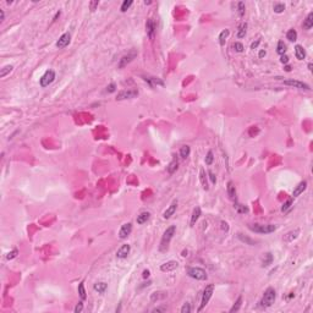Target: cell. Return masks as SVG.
Instances as JSON below:
<instances>
[{
  "mask_svg": "<svg viewBox=\"0 0 313 313\" xmlns=\"http://www.w3.org/2000/svg\"><path fill=\"white\" fill-rule=\"evenodd\" d=\"M246 32H247V23L242 22L239 27V31H237V38H243L246 36Z\"/></svg>",
  "mask_w": 313,
  "mask_h": 313,
  "instance_id": "25",
  "label": "cell"
},
{
  "mask_svg": "<svg viewBox=\"0 0 313 313\" xmlns=\"http://www.w3.org/2000/svg\"><path fill=\"white\" fill-rule=\"evenodd\" d=\"M176 208H177V202H173V203L170 204V207H169V208L163 213V218H164V219H169V218H171V216L175 214Z\"/></svg>",
  "mask_w": 313,
  "mask_h": 313,
  "instance_id": "15",
  "label": "cell"
},
{
  "mask_svg": "<svg viewBox=\"0 0 313 313\" xmlns=\"http://www.w3.org/2000/svg\"><path fill=\"white\" fill-rule=\"evenodd\" d=\"M78 295H80L81 300H86V298H87V295H86V290H84V284H83V281H82V283H80V284H78Z\"/></svg>",
  "mask_w": 313,
  "mask_h": 313,
  "instance_id": "33",
  "label": "cell"
},
{
  "mask_svg": "<svg viewBox=\"0 0 313 313\" xmlns=\"http://www.w3.org/2000/svg\"><path fill=\"white\" fill-rule=\"evenodd\" d=\"M149 218H150V213L149 212H142L140 215H137L136 222H137V224L142 225V224H144V223H147L149 220Z\"/></svg>",
  "mask_w": 313,
  "mask_h": 313,
  "instance_id": "18",
  "label": "cell"
},
{
  "mask_svg": "<svg viewBox=\"0 0 313 313\" xmlns=\"http://www.w3.org/2000/svg\"><path fill=\"white\" fill-rule=\"evenodd\" d=\"M187 274H189L190 278L196 279V280H201V281L207 280V278H208L206 270L199 268V267H190L189 269H187Z\"/></svg>",
  "mask_w": 313,
  "mask_h": 313,
  "instance_id": "4",
  "label": "cell"
},
{
  "mask_svg": "<svg viewBox=\"0 0 313 313\" xmlns=\"http://www.w3.org/2000/svg\"><path fill=\"white\" fill-rule=\"evenodd\" d=\"M284 10H285V5L284 4L278 3V4L274 5V12H276V14H281Z\"/></svg>",
  "mask_w": 313,
  "mask_h": 313,
  "instance_id": "37",
  "label": "cell"
},
{
  "mask_svg": "<svg viewBox=\"0 0 313 313\" xmlns=\"http://www.w3.org/2000/svg\"><path fill=\"white\" fill-rule=\"evenodd\" d=\"M12 69H14V66H12V65H6V66H4V68L2 69V71H0V77L4 78L8 74H10V72L12 71Z\"/></svg>",
  "mask_w": 313,
  "mask_h": 313,
  "instance_id": "31",
  "label": "cell"
},
{
  "mask_svg": "<svg viewBox=\"0 0 313 313\" xmlns=\"http://www.w3.org/2000/svg\"><path fill=\"white\" fill-rule=\"evenodd\" d=\"M284 84L285 86H290V87H294V88H298V89H306V91H309L311 87L305 83V82H301V81H297V80H286L284 81Z\"/></svg>",
  "mask_w": 313,
  "mask_h": 313,
  "instance_id": "8",
  "label": "cell"
},
{
  "mask_svg": "<svg viewBox=\"0 0 313 313\" xmlns=\"http://www.w3.org/2000/svg\"><path fill=\"white\" fill-rule=\"evenodd\" d=\"M142 276H143L144 279H146V278H148V276H149V270H144V272H143V274H142Z\"/></svg>",
  "mask_w": 313,
  "mask_h": 313,
  "instance_id": "51",
  "label": "cell"
},
{
  "mask_svg": "<svg viewBox=\"0 0 313 313\" xmlns=\"http://www.w3.org/2000/svg\"><path fill=\"white\" fill-rule=\"evenodd\" d=\"M237 239H239L240 241L245 242L246 245H249V246H253V245H256V241H255V240L249 239V237H247V236H243L242 234H237Z\"/></svg>",
  "mask_w": 313,
  "mask_h": 313,
  "instance_id": "26",
  "label": "cell"
},
{
  "mask_svg": "<svg viewBox=\"0 0 313 313\" xmlns=\"http://www.w3.org/2000/svg\"><path fill=\"white\" fill-rule=\"evenodd\" d=\"M136 55H137V53H136V51H131L130 54L122 56V58H121V60H120L119 68H124V66H126V65L129 64V62H131V61L136 58Z\"/></svg>",
  "mask_w": 313,
  "mask_h": 313,
  "instance_id": "13",
  "label": "cell"
},
{
  "mask_svg": "<svg viewBox=\"0 0 313 313\" xmlns=\"http://www.w3.org/2000/svg\"><path fill=\"white\" fill-rule=\"evenodd\" d=\"M273 262V256L272 253H265L264 255V258H263V262H262V265L263 267H268L269 264H272Z\"/></svg>",
  "mask_w": 313,
  "mask_h": 313,
  "instance_id": "32",
  "label": "cell"
},
{
  "mask_svg": "<svg viewBox=\"0 0 313 313\" xmlns=\"http://www.w3.org/2000/svg\"><path fill=\"white\" fill-rule=\"evenodd\" d=\"M130 251H131L130 245H122V246L117 249V252H116V257H117V258H120V259H124V258H126V257L129 256Z\"/></svg>",
  "mask_w": 313,
  "mask_h": 313,
  "instance_id": "12",
  "label": "cell"
},
{
  "mask_svg": "<svg viewBox=\"0 0 313 313\" xmlns=\"http://www.w3.org/2000/svg\"><path fill=\"white\" fill-rule=\"evenodd\" d=\"M191 312V305L189 302H186L182 307H181V313H190Z\"/></svg>",
  "mask_w": 313,
  "mask_h": 313,
  "instance_id": "40",
  "label": "cell"
},
{
  "mask_svg": "<svg viewBox=\"0 0 313 313\" xmlns=\"http://www.w3.org/2000/svg\"><path fill=\"white\" fill-rule=\"evenodd\" d=\"M83 311V303L82 302H78L77 305H76V307H75V313H80V312H82Z\"/></svg>",
  "mask_w": 313,
  "mask_h": 313,
  "instance_id": "44",
  "label": "cell"
},
{
  "mask_svg": "<svg viewBox=\"0 0 313 313\" xmlns=\"http://www.w3.org/2000/svg\"><path fill=\"white\" fill-rule=\"evenodd\" d=\"M258 44H259V41H256V42H253V43L251 44V49H256V48L258 47Z\"/></svg>",
  "mask_w": 313,
  "mask_h": 313,
  "instance_id": "50",
  "label": "cell"
},
{
  "mask_svg": "<svg viewBox=\"0 0 313 313\" xmlns=\"http://www.w3.org/2000/svg\"><path fill=\"white\" fill-rule=\"evenodd\" d=\"M275 298H276V292L273 288H268L265 291H264V295L261 300V307H270L274 302H275Z\"/></svg>",
  "mask_w": 313,
  "mask_h": 313,
  "instance_id": "3",
  "label": "cell"
},
{
  "mask_svg": "<svg viewBox=\"0 0 313 313\" xmlns=\"http://www.w3.org/2000/svg\"><path fill=\"white\" fill-rule=\"evenodd\" d=\"M313 27V12H309L306 17V20L303 21V28L305 29H311Z\"/></svg>",
  "mask_w": 313,
  "mask_h": 313,
  "instance_id": "20",
  "label": "cell"
},
{
  "mask_svg": "<svg viewBox=\"0 0 313 313\" xmlns=\"http://www.w3.org/2000/svg\"><path fill=\"white\" fill-rule=\"evenodd\" d=\"M98 5H99V2H98V0H96V2H92V3H91V10H92V11H94V10H96V8H97Z\"/></svg>",
  "mask_w": 313,
  "mask_h": 313,
  "instance_id": "48",
  "label": "cell"
},
{
  "mask_svg": "<svg viewBox=\"0 0 313 313\" xmlns=\"http://www.w3.org/2000/svg\"><path fill=\"white\" fill-rule=\"evenodd\" d=\"M138 96V91L137 89H127V91H121L120 93H117L116 99L117 100H124V99H131Z\"/></svg>",
  "mask_w": 313,
  "mask_h": 313,
  "instance_id": "7",
  "label": "cell"
},
{
  "mask_svg": "<svg viewBox=\"0 0 313 313\" xmlns=\"http://www.w3.org/2000/svg\"><path fill=\"white\" fill-rule=\"evenodd\" d=\"M265 54H267V51H265V50H261V51H259V58H264V56H265Z\"/></svg>",
  "mask_w": 313,
  "mask_h": 313,
  "instance_id": "53",
  "label": "cell"
},
{
  "mask_svg": "<svg viewBox=\"0 0 313 313\" xmlns=\"http://www.w3.org/2000/svg\"><path fill=\"white\" fill-rule=\"evenodd\" d=\"M222 228H223V230L224 231H229V225H228V223H225V222H222Z\"/></svg>",
  "mask_w": 313,
  "mask_h": 313,
  "instance_id": "49",
  "label": "cell"
},
{
  "mask_svg": "<svg viewBox=\"0 0 313 313\" xmlns=\"http://www.w3.org/2000/svg\"><path fill=\"white\" fill-rule=\"evenodd\" d=\"M295 56H296L297 60H303V59L306 58V50L303 49L302 45L297 44V45L295 47Z\"/></svg>",
  "mask_w": 313,
  "mask_h": 313,
  "instance_id": "19",
  "label": "cell"
},
{
  "mask_svg": "<svg viewBox=\"0 0 313 313\" xmlns=\"http://www.w3.org/2000/svg\"><path fill=\"white\" fill-rule=\"evenodd\" d=\"M17 255H18V251L15 248V249H12L11 252H9V253H8L6 258H8V259H14V258H16V257H17Z\"/></svg>",
  "mask_w": 313,
  "mask_h": 313,
  "instance_id": "41",
  "label": "cell"
},
{
  "mask_svg": "<svg viewBox=\"0 0 313 313\" xmlns=\"http://www.w3.org/2000/svg\"><path fill=\"white\" fill-rule=\"evenodd\" d=\"M241 305H242V297L240 296L237 300H236V302L234 303V306L231 307V309H230V312L231 313H234V312H237L239 309H240V307H241Z\"/></svg>",
  "mask_w": 313,
  "mask_h": 313,
  "instance_id": "35",
  "label": "cell"
},
{
  "mask_svg": "<svg viewBox=\"0 0 313 313\" xmlns=\"http://www.w3.org/2000/svg\"><path fill=\"white\" fill-rule=\"evenodd\" d=\"M175 232H176V226H175V225H171V226H169V228H168V229L164 231V234H163V237H162V240H160V246H159V249H160L162 252H165L166 249H168V247H169V243H170L171 239L174 237Z\"/></svg>",
  "mask_w": 313,
  "mask_h": 313,
  "instance_id": "1",
  "label": "cell"
},
{
  "mask_svg": "<svg viewBox=\"0 0 313 313\" xmlns=\"http://www.w3.org/2000/svg\"><path fill=\"white\" fill-rule=\"evenodd\" d=\"M237 9H239V15L242 17V16L245 15V10H246L245 3H243V2H239V3H237Z\"/></svg>",
  "mask_w": 313,
  "mask_h": 313,
  "instance_id": "38",
  "label": "cell"
},
{
  "mask_svg": "<svg viewBox=\"0 0 313 313\" xmlns=\"http://www.w3.org/2000/svg\"><path fill=\"white\" fill-rule=\"evenodd\" d=\"M179 267V263L175 262V261H170V262H166L164 264L160 265V270L162 272H171L174 269H176Z\"/></svg>",
  "mask_w": 313,
  "mask_h": 313,
  "instance_id": "14",
  "label": "cell"
},
{
  "mask_svg": "<svg viewBox=\"0 0 313 313\" xmlns=\"http://www.w3.org/2000/svg\"><path fill=\"white\" fill-rule=\"evenodd\" d=\"M226 190H228V195H229L230 199L236 201V189H235V185H234L232 181H229V182H228Z\"/></svg>",
  "mask_w": 313,
  "mask_h": 313,
  "instance_id": "17",
  "label": "cell"
},
{
  "mask_svg": "<svg viewBox=\"0 0 313 313\" xmlns=\"http://www.w3.org/2000/svg\"><path fill=\"white\" fill-rule=\"evenodd\" d=\"M308 70H309V71H312V64H311V62L308 64Z\"/></svg>",
  "mask_w": 313,
  "mask_h": 313,
  "instance_id": "57",
  "label": "cell"
},
{
  "mask_svg": "<svg viewBox=\"0 0 313 313\" xmlns=\"http://www.w3.org/2000/svg\"><path fill=\"white\" fill-rule=\"evenodd\" d=\"M199 179H201V182H202L203 189H204V190H208V182H207V176H206L204 169H201V171H199Z\"/></svg>",
  "mask_w": 313,
  "mask_h": 313,
  "instance_id": "28",
  "label": "cell"
},
{
  "mask_svg": "<svg viewBox=\"0 0 313 313\" xmlns=\"http://www.w3.org/2000/svg\"><path fill=\"white\" fill-rule=\"evenodd\" d=\"M229 35H230V31H229V29L225 28L224 31H222L220 35H219V44H220V45H225L226 38L229 37Z\"/></svg>",
  "mask_w": 313,
  "mask_h": 313,
  "instance_id": "22",
  "label": "cell"
},
{
  "mask_svg": "<svg viewBox=\"0 0 313 313\" xmlns=\"http://www.w3.org/2000/svg\"><path fill=\"white\" fill-rule=\"evenodd\" d=\"M115 88H116L115 83H110V84L107 87V91H108L109 93H113V92H115Z\"/></svg>",
  "mask_w": 313,
  "mask_h": 313,
  "instance_id": "46",
  "label": "cell"
},
{
  "mask_svg": "<svg viewBox=\"0 0 313 313\" xmlns=\"http://www.w3.org/2000/svg\"><path fill=\"white\" fill-rule=\"evenodd\" d=\"M280 61L283 62V64H288V62H289V56H288L286 54L281 55V58H280Z\"/></svg>",
  "mask_w": 313,
  "mask_h": 313,
  "instance_id": "47",
  "label": "cell"
},
{
  "mask_svg": "<svg viewBox=\"0 0 313 313\" xmlns=\"http://www.w3.org/2000/svg\"><path fill=\"white\" fill-rule=\"evenodd\" d=\"M235 207H236V209H237L239 213H247V212H248V209H247L245 206H242V204H236Z\"/></svg>",
  "mask_w": 313,
  "mask_h": 313,
  "instance_id": "43",
  "label": "cell"
},
{
  "mask_svg": "<svg viewBox=\"0 0 313 313\" xmlns=\"http://www.w3.org/2000/svg\"><path fill=\"white\" fill-rule=\"evenodd\" d=\"M307 189V181H301L296 187H295V190H294V192H292V196L294 197H297V196H300L301 193H303V191Z\"/></svg>",
  "mask_w": 313,
  "mask_h": 313,
  "instance_id": "16",
  "label": "cell"
},
{
  "mask_svg": "<svg viewBox=\"0 0 313 313\" xmlns=\"http://www.w3.org/2000/svg\"><path fill=\"white\" fill-rule=\"evenodd\" d=\"M199 216H201V208H199V207H196V208L193 209L192 216H191V226H193V225L197 223V220L199 219Z\"/></svg>",
  "mask_w": 313,
  "mask_h": 313,
  "instance_id": "21",
  "label": "cell"
},
{
  "mask_svg": "<svg viewBox=\"0 0 313 313\" xmlns=\"http://www.w3.org/2000/svg\"><path fill=\"white\" fill-rule=\"evenodd\" d=\"M292 203H294V201H292V198H289L284 204H283V207H281V212H286V210H289L290 208H291V206H292Z\"/></svg>",
  "mask_w": 313,
  "mask_h": 313,
  "instance_id": "36",
  "label": "cell"
},
{
  "mask_svg": "<svg viewBox=\"0 0 313 313\" xmlns=\"http://www.w3.org/2000/svg\"><path fill=\"white\" fill-rule=\"evenodd\" d=\"M232 48H234V49H235L237 53H241V51H243V45H242V43H240V42H236V43H234Z\"/></svg>",
  "mask_w": 313,
  "mask_h": 313,
  "instance_id": "42",
  "label": "cell"
},
{
  "mask_svg": "<svg viewBox=\"0 0 313 313\" xmlns=\"http://www.w3.org/2000/svg\"><path fill=\"white\" fill-rule=\"evenodd\" d=\"M177 168H179V160H177V159H174V160L169 164V166H168V173H169V174H174V173L177 170Z\"/></svg>",
  "mask_w": 313,
  "mask_h": 313,
  "instance_id": "29",
  "label": "cell"
},
{
  "mask_svg": "<svg viewBox=\"0 0 313 313\" xmlns=\"http://www.w3.org/2000/svg\"><path fill=\"white\" fill-rule=\"evenodd\" d=\"M213 160H214L213 152H212V150H209V152L207 153V155H206V164H207V165H210V164L213 163Z\"/></svg>",
  "mask_w": 313,
  "mask_h": 313,
  "instance_id": "39",
  "label": "cell"
},
{
  "mask_svg": "<svg viewBox=\"0 0 313 313\" xmlns=\"http://www.w3.org/2000/svg\"><path fill=\"white\" fill-rule=\"evenodd\" d=\"M165 311V308H154L153 309V312H164Z\"/></svg>",
  "mask_w": 313,
  "mask_h": 313,
  "instance_id": "54",
  "label": "cell"
},
{
  "mask_svg": "<svg viewBox=\"0 0 313 313\" xmlns=\"http://www.w3.org/2000/svg\"><path fill=\"white\" fill-rule=\"evenodd\" d=\"M60 15H61V12H60V11H58V12H56V15H55V16H54V18H53V22H55Z\"/></svg>",
  "mask_w": 313,
  "mask_h": 313,
  "instance_id": "52",
  "label": "cell"
},
{
  "mask_svg": "<svg viewBox=\"0 0 313 313\" xmlns=\"http://www.w3.org/2000/svg\"><path fill=\"white\" fill-rule=\"evenodd\" d=\"M131 231H132V224H131V223H126V224H124V225L120 228L119 237H120L121 240L126 239V237L131 234Z\"/></svg>",
  "mask_w": 313,
  "mask_h": 313,
  "instance_id": "10",
  "label": "cell"
},
{
  "mask_svg": "<svg viewBox=\"0 0 313 313\" xmlns=\"http://www.w3.org/2000/svg\"><path fill=\"white\" fill-rule=\"evenodd\" d=\"M0 14H2V22L4 21V18H5V14H4V10H0Z\"/></svg>",
  "mask_w": 313,
  "mask_h": 313,
  "instance_id": "55",
  "label": "cell"
},
{
  "mask_svg": "<svg viewBox=\"0 0 313 313\" xmlns=\"http://www.w3.org/2000/svg\"><path fill=\"white\" fill-rule=\"evenodd\" d=\"M190 153H191L190 146H182V147L180 148V156H181L182 159H186L187 156L190 155Z\"/></svg>",
  "mask_w": 313,
  "mask_h": 313,
  "instance_id": "23",
  "label": "cell"
},
{
  "mask_svg": "<svg viewBox=\"0 0 313 313\" xmlns=\"http://www.w3.org/2000/svg\"><path fill=\"white\" fill-rule=\"evenodd\" d=\"M285 71H288V72H290V71H291V66H289V65H286V66H285Z\"/></svg>",
  "mask_w": 313,
  "mask_h": 313,
  "instance_id": "56",
  "label": "cell"
},
{
  "mask_svg": "<svg viewBox=\"0 0 313 313\" xmlns=\"http://www.w3.org/2000/svg\"><path fill=\"white\" fill-rule=\"evenodd\" d=\"M146 31H147V35L149 37V39H154V35H155V22L149 18L147 20V23H146Z\"/></svg>",
  "mask_w": 313,
  "mask_h": 313,
  "instance_id": "11",
  "label": "cell"
},
{
  "mask_svg": "<svg viewBox=\"0 0 313 313\" xmlns=\"http://www.w3.org/2000/svg\"><path fill=\"white\" fill-rule=\"evenodd\" d=\"M286 38L290 41V42H295L297 39V32L295 29H289L288 33H286Z\"/></svg>",
  "mask_w": 313,
  "mask_h": 313,
  "instance_id": "30",
  "label": "cell"
},
{
  "mask_svg": "<svg viewBox=\"0 0 313 313\" xmlns=\"http://www.w3.org/2000/svg\"><path fill=\"white\" fill-rule=\"evenodd\" d=\"M213 291H214V285L213 284H209V285L206 286V289L203 291V295H202V301H201V306L198 308V312H201L208 305V302H209V300L213 295Z\"/></svg>",
  "mask_w": 313,
  "mask_h": 313,
  "instance_id": "5",
  "label": "cell"
},
{
  "mask_svg": "<svg viewBox=\"0 0 313 313\" xmlns=\"http://www.w3.org/2000/svg\"><path fill=\"white\" fill-rule=\"evenodd\" d=\"M55 80V72L53 71V70H48V71H45V74L41 77V86L44 88V87H48L49 84H51L53 83V81Z\"/></svg>",
  "mask_w": 313,
  "mask_h": 313,
  "instance_id": "6",
  "label": "cell"
},
{
  "mask_svg": "<svg viewBox=\"0 0 313 313\" xmlns=\"http://www.w3.org/2000/svg\"><path fill=\"white\" fill-rule=\"evenodd\" d=\"M208 175H209V179H210L212 183L215 185V183H216V177H215V175L213 174V171H208Z\"/></svg>",
  "mask_w": 313,
  "mask_h": 313,
  "instance_id": "45",
  "label": "cell"
},
{
  "mask_svg": "<svg viewBox=\"0 0 313 313\" xmlns=\"http://www.w3.org/2000/svg\"><path fill=\"white\" fill-rule=\"evenodd\" d=\"M93 289H94L98 294H104L107 291V289H108V285L105 283H97V284H94Z\"/></svg>",
  "mask_w": 313,
  "mask_h": 313,
  "instance_id": "24",
  "label": "cell"
},
{
  "mask_svg": "<svg viewBox=\"0 0 313 313\" xmlns=\"http://www.w3.org/2000/svg\"><path fill=\"white\" fill-rule=\"evenodd\" d=\"M132 4H133L132 0H125V2L122 3V5H121V8H120V10H121L122 12H126V11L131 8Z\"/></svg>",
  "mask_w": 313,
  "mask_h": 313,
  "instance_id": "34",
  "label": "cell"
},
{
  "mask_svg": "<svg viewBox=\"0 0 313 313\" xmlns=\"http://www.w3.org/2000/svg\"><path fill=\"white\" fill-rule=\"evenodd\" d=\"M276 53H278L279 55H284V54L286 53V45H285V43H284L283 41L278 42V45H276Z\"/></svg>",
  "mask_w": 313,
  "mask_h": 313,
  "instance_id": "27",
  "label": "cell"
},
{
  "mask_svg": "<svg viewBox=\"0 0 313 313\" xmlns=\"http://www.w3.org/2000/svg\"><path fill=\"white\" fill-rule=\"evenodd\" d=\"M248 229L251 231H253V232H257V234H270V232H274L276 230V226L272 225V224H267V225H263V224H249Z\"/></svg>",
  "mask_w": 313,
  "mask_h": 313,
  "instance_id": "2",
  "label": "cell"
},
{
  "mask_svg": "<svg viewBox=\"0 0 313 313\" xmlns=\"http://www.w3.org/2000/svg\"><path fill=\"white\" fill-rule=\"evenodd\" d=\"M70 42H71V35H70V33H64V35H62V36L58 39V42H56V48L64 49V48H66V47L70 44Z\"/></svg>",
  "mask_w": 313,
  "mask_h": 313,
  "instance_id": "9",
  "label": "cell"
}]
</instances>
